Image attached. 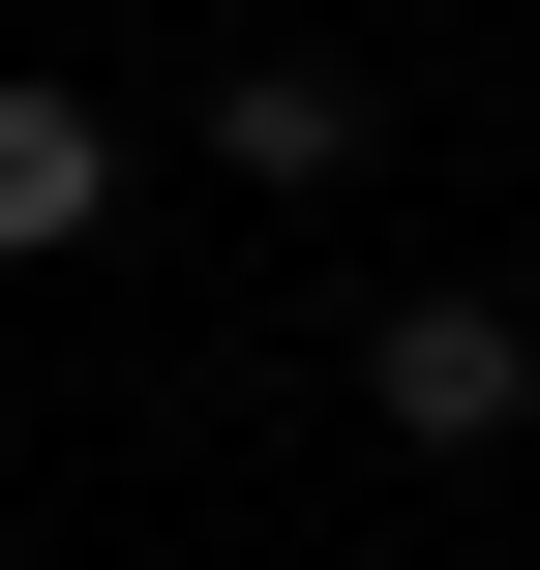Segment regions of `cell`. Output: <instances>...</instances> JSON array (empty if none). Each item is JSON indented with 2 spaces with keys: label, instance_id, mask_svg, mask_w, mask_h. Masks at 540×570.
I'll use <instances>...</instances> for the list:
<instances>
[{
  "label": "cell",
  "instance_id": "1",
  "mask_svg": "<svg viewBox=\"0 0 540 570\" xmlns=\"http://www.w3.org/2000/svg\"><path fill=\"white\" fill-rule=\"evenodd\" d=\"M361 421H391V451H511L540 421V331L481 301V271H451V301H361Z\"/></svg>",
  "mask_w": 540,
  "mask_h": 570
},
{
  "label": "cell",
  "instance_id": "3",
  "mask_svg": "<svg viewBox=\"0 0 540 570\" xmlns=\"http://www.w3.org/2000/svg\"><path fill=\"white\" fill-rule=\"evenodd\" d=\"M210 150H240V180H361V90H331V60H240Z\"/></svg>",
  "mask_w": 540,
  "mask_h": 570
},
{
  "label": "cell",
  "instance_id": "2",
  "mask_svg": "<svg viewBox=\"0 0 540 570\" xmlns=\"http://www.w3.org/2000/svg\"><path fill=\"white\" fill-rule=\"evenodd\" d=\"M90 210H120V120L90 90H0V271H60Z\"/></svg>",
  "mask_w": 540,
  "mask_h": 570
}]
</instances>
